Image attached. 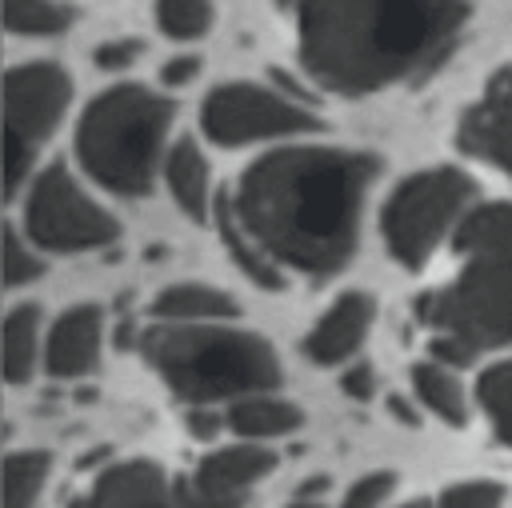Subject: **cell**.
Masks as SVG:
<instances>
[{"label": "cell", "mask_w": 512, "mask_h": 508, "mask_svg": "<svg viewBox=\"0 0 512 508\" xmlns=\"http://www.w3.org/2000/svg\"><path fill=\"white\" fill-rule=\"evenodd\" d=\"M376 160L340 148H284L256 160L236 192V216L280 264L336 272L356 248V224Z\"/></svg>", "instance_id": "6da1fadb"}, {"label": "cell", "mask_w": 512, "mask_h": 508, "mask_svg": "<svg viewBox=\"0 0 512 508\" xmlns=\"http://www.w3.org/2000/svg\"><path fill=\"white\" fill-rule=\"evenodd\" d=\"M468 20V0H304L300 56L332 92L364 96L432 68Z\"/></svg>", "instance_id": "7a4b0ae2"}, {"label": "cell", "mask_w": 512, "mask_h": 508, "mask_svg": "<svg viewBox=\"0 0 512 508\" xmlns=\"http://www.w3.org/2000/svg\"><path fill=\"white\" fill-rule=\"evenodd\" d=\"M460 272L420 300V320L436 328L432 352L464 364L480 348L512 344V204L476 208L456 232Z\"/></svg>", "instance_id": "3957f363"}, {"label": "cell", "mask_w": 512, "mask_h": 508, "mask_svg": "<svg viewBox=\"0 0 512 508\" xmlns=\"http://www.w3.org/2000/svg\"><path fill=\"white\" fill-rule=\"evenodd\" d=\"M140 352L168 380V388L192 404L260 396L280 384L276 352L260 336L236 328L160 324L140 336Z\"/></svg>", "instance_id": "277c9868"}, {"label": "cell", "mask_w": 512, "mask_h": 508, "mask_svg": "<svg viewBox=\"0 0 512 508\" xmlns=\"http://www.w3.org/2000/svg\"><path fill=\"white\" fill-rule=\"evenodd\" d=\"M168 124L172 104L152 96L148 88H108L88 104L76 132L84 172L120 196H144L152 188Z\"/></svg>", "instance_id": "5b68a950"}, {"label": "cell", "mask_w": 512, "mask_h": 508, "mask_svg": "<svg viewBox=\"0 0 512 508\" xmlns=\"http://www.w3.org/2000/svg\"><path fill=\"white\" fill-rule=\"evenodd\" d=\"M468 200H472V180L456 168H432L404 180L384 208V240L392 256L404 268H420Z\"/></svg>", "instance_id": "8992f818"}, {"label": "cell", "mask_w": 512, "mask_h": 508, "mask_svg": "<svg viewBox=\"0 0 512 508\" xmlns=\"http://www.w3.org/2000/svg\"><path fill=\"white\" fill-rule=\"evenodd\" d=\"M28 232L36 244L56 252H80V248H104L116 240V220L96 208L76 180L52 164L36 176L28 196Z\"/></svg>", "instance_id": "52a82bcc"}, {"label": "cell", "mask_w": 512, "mask_h": 508, "mask_svg": "<svg viewBox=\"0 0 512 508\" xmlns=\"http://www.w3.org/2000/svg\"><path fill=\"white\" fill-rule=\"evenodd\" d=\"M72 84L56 64H24L16 72H8V192H16L32 148L56 128L60 112L68 108Z\"/></svg>", "instance_id": "ba28073f"}, {"label": "cell", "mask_w": 512, "mask_h": 508, "mask_svg": "<svg viewBox=\"0 0 512 508\" xmlns=\"http://www.w3.org/2000/svg\"><path fill=\"white\" fill-rule=\"evenodd\" d=\"M200 124L208 140L216 144H252V140H272V136H292L316 128V116L264 92L252 84H224L208 96Z\"/></svg>", "instance_id": "9c48e42d"}, {"label": "cell", "mask_w": 512, "mask_h": 508, "mask_svg": "<svg viewBox=\"0 0 512 508\" xmlns=\"http://www.w3.org/2000/svg\"><path fill=\"white\" fill-rule=\"evenodd\" d=\"M276 468V452L260 444H232L220 452H208L192 480L184 484V496L192 508H240L248 500V488Z\"/></svg>", "instance_id": "30bf717a"}, {"label": "cell", "mask_w": 512, "mask_h": 508, "mask_svg": "<svg viewBox=\"0 0 512 508\" xmlns=\"http://www.w3.org/2000/svg\"><path fill=\"white\" fill-rule=\"evenodd\" d=\"M76 508H192L152 460H128L108 468Z\"/></svg>", "instance_id": "8fae6325"}, {"label": "cell", "mask_w": 512, "mask_h": 508, "mask_svg": "<svg viewBox=\"0 0 512 508\" xmlns=\"http://www.w3.org/2000/svg\"><path fill=\"white\" fill-rule=\"evenodd\" d=\"M460 144L512 172V68H504L460 124Z\"/></svg>", "instance_id": "7c38bea8"}, {"label": "cell", "mask_w": 512, "mask_h": 508, "mask_svg": "<svg viewBox=\"0 0 512 508\" xmlns=\"http://www.w3.org/2000/svg\"><path fill=\"white\" fill-rule=\"evenodd\" d=\"M368 324H372V300L364 292L340 296L316 320V328L308 332V340H304L308 360H316V364H340V360H348L360 348V340L368 336Z\"/></svg>", "instance_id": "4fadbf2b"}, {"label": "cell", "mask_w": 512, "mask_h": 508, "mask_svg": "<svg viewBox=\"0 0 512 508\" xmlns=\"http://www.w3.org/2000/svg\"><path fill=\"white\" fill-rule=\"evenodd\" d=\"M100 356V308H68L48 336V372L52 376H84Z\"/></svg>", "instance_id": "5bb4252c"}, {"label": "cell", "mask_w": 512, "mask_h": 508, "mask_svg": "<svg viewBox=\"0 0 512 508\" xmlns=\"http://www.w3.org/2000/svg\"><path fill=\"white\" fill-rule=\"evenodd\" d=\"M216 216H220V240L236 256V264L248 272V280H256L260 288H280V268L272 264V256L264 252V244L244 228V220L236 216V204L228 196L216 204Z\"/></svg>", "instance_id": "9a60e30c"}, {"label": "cell", "mask_w": 512, "mask_h": 508, "mask_svg": "<svg viewBox=\"0 0 512 508\" xmlns=\"http://www.w3.org/2000/svg\"><path fill=\"white\" fill-rule=\"evenodd\" d=\"M164 176H168V188H172L176 204H180L188 216L204 220V216H208V164H204V156L196 152L192 140H180V144L168 152Z\"/></svg>", "instance_id": "2e32d148"}, {"label": "cell", "mask_w": 512, "mask_h": 508, "mask_svg": "<svg viewBox=\"0 0 512 508\" xmlns=\"http://www.w3.org/2000/svg\"><path fill=\"white\" fill-rule=\"evenodd\" d=\"M152 312L164 320H216V316H236V300L208 284H172L156 296Z\"/></svg>", "instance_id": "e0dca14e"}, {"label": "cell", "mask_w": 512, "mask_h": 508, "mask_svg": "<svg viewBox=\"0 0 512 508\" xmlns=\"http://www.w3.org/2000/svg\"><path fill=\"white\" fill-rule=\"evenodd\" d=\"M228 424L240 436H248V440H268V436L292 432L300 424V408L296 404H284V400H272V396H248V400L232 404Z\"/></svg>", "instance_id": "ac0fdd59"}, {"label": "cell", "mask_w": 512, "mask_h": 508, "mask_svg": "<svg viewBox=\"0 0 512 508\" xmlns=\"http://www.w3.org/2000/svg\"><path fill=\"white\" fill-rule=\"evenodd\" d=\"M412 384H416V396L448 424H464L468 420V404H464V392L456 384V376L444 368V364H416L412 368Z\"/></svg>", "instance_id": "d6986e66"}, {"label": "cell", "mask_w": 512, "mask_h": 508, "mask_svg": "<svg viewBox=\"0 0 512 508\" xmlns=\"http://www.w3.org/2000/svg\"><path fill=\"white\" fill-rule=\"evenodd\" d=\"M36 320H40V312L32 304L12 308L8 320H4V376L12 384L32 376V364H36Z\"/></svg>", "instance_id": "ffe728a7"}, {"label": "cell", "mask_w": 512, "mask_h": 508, "mask_svg": "<svg viewBox=\"0 0 512 508\" xmlns=\"http://www.w3.org/2000/svg\"><path fill=\"white\" fill-rule=\"evenodd\" d=\"M52 456L48 452H12L4 460V508H32L44 492Z\"/></svg>", "instance_id": "44dd1931"}, {"label": "cell", "mask_w": 512, "mask_h": 508, "mask_svg": "<svg viewBox=\"0 0 512 508\" xmlns=\"http://www.w3.org/2000/svg\"><path fill=\"white\" fill-rule=\"evenodd\" d=\"M72 20L68 8L52 0H4V24L16 36H56Z\"/></svg>", "instance_id": "7402d4cb"}, {"label": "cell", "mask_w": 512, "mask_h": 508, "mask_svg": "<svg viewBox=\"0 0 512 508\" xmlns=\"http://www.w3.org/2000/svg\"><path fill=\"white\" fill-rule=\"evenodd\" d=\"M476 396H480V404H484V412H488L496 436L512 448V360L492 364V368L480 376Z\"/></svg>", "instance_id": "603a6c76"}, {"label": "cell", "mask_w": 512, "mask_h": 508, "mask_svg": "<svg viewBox=\"0 0 512 508\" xmlns=\"http://www.w3.org/2000/svg\"><path fill=\"white\" fill-rule=\"evenodd\" d=\"M156 20L168 36L196 40L212 24V4L208 0H156Z\"/></svg>", "instance_id": "cb8c5ba5"}, {"label": "cell", "mask_w": 512, "mask_h": 508, "mask_svg": "<svg viewBox=\"0 0 512 508\" xmlns=\"http://www.w3.org/2000/svg\"><path fill=\"white\" fill-rule=\"evenodd\" d=\"M504 488L496 480H464L440 492L436 508H500Z\"/></svg>", "instance_id": "d4e9b609"}, {"label": "cell", "mask_w": 512, "mask_h": 508, "mask_svg": "<svg viewBox=\"0 0 512 508\" xmlns=\"http://www.w3.org/2000/svg\"><path fill=\"white\" fill-rule=\"evenodd\" d=\"M392 484H396L392 472H368V476H360V480L348 488V496H344L340 508H380V504L388 500Z\"/></svg>", "instance_id": "484cf974"}, {"label": "cell", "mask_w": 512, "mask_h": 508, "mask_svg": "<svg viewBox=\"0 0 512 508\" xmlns=\"http://www.w3.org/2000/svg\"><path fill=\"white\" fill-rule=\"evenodd\" d=\"M36 272H40V264L20 248L16 232H4V280H8V284H24V280H32Z\"/></svg>", "instance_id": "4316f807"}, {"label": "cell", "mask_w": 512, "mask_h": 508, "mask_svg": "<svg viewBox=\"0 0 512 508\" xmlns=\"http://www.w3.org/2000/svg\"><path fill=\"white\" fill-rule=\"evenodd\" d=\"M140 44L136 40H112V44H100L96 48V64L100 68H124L128 60H136Z\"/></svg>", "instance_id": "83f0119b"}, {"label": "cell", "mask_w": 512, "mask_h": 508, "mask_svg": "<svg viewBox=\"0 0 512 508\" xmlns=\"http://www.w3.org/2000/svg\"><path fill=\"white\" fill-rule=\"evenodd\" d=\"M196 68H200V60H192V56H176V60H168V64L160 68V80L172 84V88H180V84H188V80L196 76Z\"/></svg>", "instance_id": "f1b7e54d"}, {"label": "cell", "mask_w": 512, "mask_h": 508, "mask_svg": "<svg viewBox=\"0 0 512 508\" xmlns=\"http://www.w3.org/2000/svg\"><path fill=\"white\" fill-rule=\"evenodd\" d=\"M344 392H348L352 400H368V396H372V368H368V364L348 368V372H344Z\"/></svg>", "instance_id": "f546056e"}, {"label": "cell", "mask_w": 512, "mask_h": 508, "mask_svg": "<svg viewBox=\"0 0 512 508\" xmlns=\"http://www.w3.org/2000/svg\"><path fill=\"white\" fill-rule=\"evenodd\" d=\"M188 432L200 436V440H208V436L220 432V416H216V412H204V408H192V412H188Z\"/></svg>", "instance_id": "4dcf8cb0"}, {"label": "cell", "mask_w": 512, "mask_h": 508, "mask_svg": "<svg viewBox=\"0 0 512 508\" xmlns=\"http://www.w3.org/2000/svg\"><path fill=\"white\" fill-rule=\"evenodd\" d=\"M288 508H316V504H308V500H300V504H288Z\"/></svg>", "instance_id": "1f68e13d"}, {"label": "cell", "mask_w": 512, "mask_h": 508, "mask_svg": "<svg viewBox=\"0 0 512 508\" xmlns=\"http://www.w3.org/2000/svg\"><path fill=\"white\" fill-rule=\"evenodd\" d=\"M404 508H432V504H404Z\"/></svg>", "instance_id": "d6a6232c"}, {"label": "cell", "mask_w": 512, "mask_h": 508, "mask_svg": "<svg viewBox=\"0 0 512 508\" xmlns=\"http://www.w3.org/2000/svg\"><path fill=\"white\" fill-rule=\"evenodd\" d=\"M280 4H292V0H280Z\"/></svg>", "instance_id": "836d02e7"}]
</instances>
